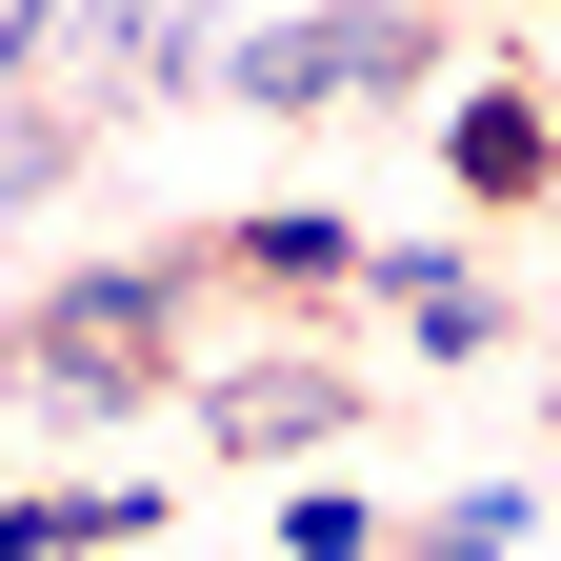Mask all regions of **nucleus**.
<instances>
[{"mask_svg":"<svg viewBox=\"0 0 561 561\" xmlns=\"http://www.w3.org/2000/svg\"><path fill=\"white\" fill-rule=\"evenodd\" d=\"M41 381L60 401H161L181 381V261H81L41 301Z\"/></svg>","mask_w":561,"mask_h":561,"instance_id":"1","label":"nucleus"},{"mask_svg":"<svg viewBox=\"0 0 561 561\" xmlns=\"http://www.w3.org/2000/svg\"><path fill=\"white\" fill-rule=\"evenodd\" d=\"M421 60H442V21H401V0H362V21H301V41H241L221 81H241V101H401Z\"/></svg>","mask_w":561,"mask_h":561,"instance_id":"2","label":"nucleus"},{"mask_svg":"<svg viewBox=\"0 0 561 561\" xmlns=\"http://www.w3.org/2000/svg\"><path fill=\"white\" fill-rule=\"evenodd\" d=\"M201 421H221L241 461H301V442H362V401L301 381V362H261V381H201Z\"/></svg>","mask_w":561,"mask_h":561,"instance_id":"3","label":"nucleus"},{"mask_svg":"<svg viewBox=\"0 0 561 561\" xmlns=\"http://www.w3.org/2000/svg\"><path fill=\"white\" fill-rule=\"evenodd\" d=\"M442 181H461V201H541V181H561L541 101H461V121H442Z\"/></svg>","mask_w":561,"mask_h":561,"instance_id":"4","label":"nucleus"},{"mask_svg":"<svg viewBox=\"0 0 561 561\" xmlns=\"http://www.w3.org/2000/svg\"><path fill=\"white\" fill-rule=\"evenodd\" d=\"M381 280H401V321H421V341H442V362H481V341H502V301H481V280H461V261H381Z\"/></svg>","mask_w":561,"mask_h":561,"instance_id":"5","label":"nucleus"},{"mask_svg":"<svg viewBox=\"0 0 561 561\" xmlns=\"http://www.w3.org/2000/svg\"><path fill=\"white\" fill-rule=\"evenodd\" d=\"M241 261H280V280H381V241H341V221H301V201H280V221H241Z\"/></svg>","mask_w":561,"mask_h":561,"instance_id":"6","label":"nucleus"},{"mask_svg":"<svg viewBox=\"0 0 561 561\" xmlns=\"http://www.w3.org/2000/svg\"><path fill=\"white\" fill-rule=\"evenodd\" d=\"M502 541H522V481H502V502H442V522H421L401 561H502Z\"/></svg>","mask_w":561,"mask_h":561,"instance_id":"7","label":"nucleus"}]
</instances>
